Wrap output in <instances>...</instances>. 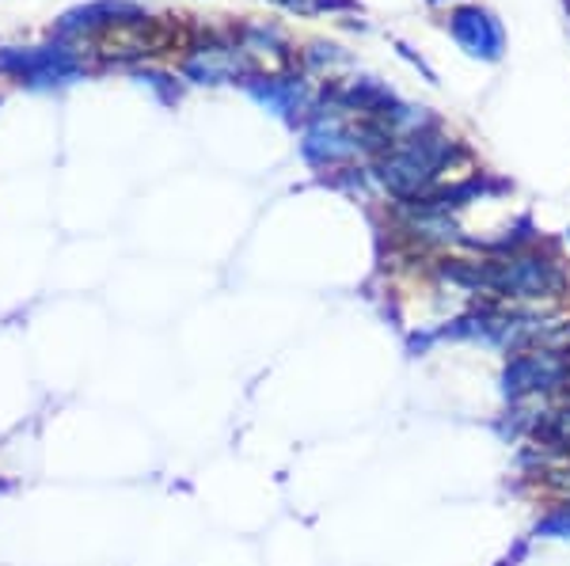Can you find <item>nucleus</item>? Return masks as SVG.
I'll use <instances>...</instances> for the list:
<instances>
[{"label":"nucleus","instance_id":"4","mask_svg":"<svg viewBox=\"0 0 570 566\" xmlns=\"http://www.w3.org/2000/svg\"><path fill=\"white\" fill-rule=\"evenodd\" d=\"M247 96L271 115L285 118V122H297V115L308 111V91L301 80H278V77H247L240 80Z\"/></svg>","mask_w":570,"mask_h":566},{"label":"nucleus","instance_id":"3","mask_svg":"<svg viewBox=\"0 0 570 566\" xmlns=\"http://www.w3.org/2000/svg\"><path fill=\"white\" fill-rule=\"evenodd\" d=\"M0 72H16L27 85L46 88V85H66V80L77 77L80 66L61 46H42V50H4L0 53Z\"/></svg>","mask_w":570,"mask_h":566},{"label":"nucleus","instance_id":"9","mask_svg":"<svg viewBox=\"0 0 570 566\" xmlns=\"http://www.w3.org/2000/svg\"><path fill=\"white\" fill-rule=\"evenodd\" d=\"M426 4H445V0H426Z\"/></svg>","mask_w":570,"mask_h":566},{"label":"nucleus","instance_id":"8","mask_svg":"<svg viewBox=\"0 0 570 566\" xmlns=\"http://www.w3.org/2000/svg\"><path fill=\"white\" fill-rule=\"evenodd\" d=\"M297 16H320V12H351L354 0H274Z\"/></svg>","mask_w":570,"mask_h":566},{"label":"nucleus","instance_id":"2","mask_svg":"<svg viewBox=\"0 0 570 566\" xmlns=\"http://www.w3.org/2000/svg\"><path fill=\"white\" fill-rule=\"evenodd\" d=\"M449 31H453L456 46H461L468 58L487 61V66L502 61L505 31H502V23L494 20V12H487V8H480V4L453 8V12H449Z\"/></svg>","mask_w":570,"mask_h":566},{"label":"nucleus","instance_id":"10","mask_svg":"<svg viewBox=\"0 0 570 566\" xmlns=\"http://www.w3.org/2000/svg\"><path fill=\"white\" fill-rule=\"evenodd\" d=\"M567 244H570V232H567Z\"/></svg>","mask_w":570,"mask_h":566},{"label":"nucleus","instance_id":"6","mask_svg":"<svg viewBox=\"0 0 570 566\" xmlns=\"http://www.w3.org/2000/svg\"><path fill=\"white\" fill-rule=\"evenodd\" d=\"M115 16H130V20H141L134 4H122V0H99V4H88V8H72V12L61 16V31H80V27H96V23H107Z\"/></svg>","mask_w":570,"mask_h":566},{"label":"nucleus","instance_id":"5","mask_svg":"<svg viewBox=\"0 0 570 566\" xmlns=\"http://www.w3.org/2000/svg\"><path fill=\"white\" fill-rule=\"evenodd\" d=\"M183 72H187V80H195V85H225V80L236 85V77L247 80V61L236 50L209 46V50H198L195 58L183 66Z\"/></svg>","mask_w":570,"mask_h":566},{"label":"nucleus","instance_id":"7","mask_svg":"<svg viewBox=\"0 0 570 566\" xmlns=\"http://www.w3.org/2000/svg\"><path fill=\"white\" fill-rule=\"evenodd\" d=\"M532 536L537 540H556V544H570V502H551L544 514L532 525Z\"/></svg>","mask_w":570,"mask_h":566},{"label":"nucleus","instance_id":"1","mask_svg":"<svg viewBox=\"0 0 570 566\" xmlns=\"http://www.w3.org/2000/svg\"><path fill=\"white\" fill-rule=\"evenodd\" d=\"M464 157L468 152L461 149V141H453L441 126H430V130L395 137L389 149L373 160V179L389 190L395 202H415V198L441 187L445 171H453V163Z\"/></svg>","mask_w":570,"mask_h":566}]
</instances>
